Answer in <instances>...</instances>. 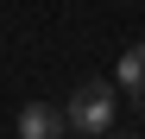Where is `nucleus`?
Wrapping results in <instances>:
<instances>
[{"instance_id":"1","label":"nucleus","mask_w":145,"mask_h":139,"mask_svg":"<svg viewBox=\"0 0 145 139\" xmlns=\"http://www.w3.org/2000/svg\"><path fill=\"white\" fill-rule=\"evenodd\" d=\"M63 120H69V133H82V139L114 133V120H120V89L114 82H76V95L63 101Z\"/></svg>"},{"instance_id":"2","label":"nucleus","mask_w":145,"mask_h":139,"mask_svg":"<svg viewBox=\"0 0 145 139\" xmlns=\"http://www.w3.org/2000/svg\"><path fill=\"white\" fill-rule=\"evenodd\" d=\"M63 133H69L63 108H51V101H25L19 108V139H63Z\"/></svg>"},{"instance_id":"3","label":"nucleus","mask_w":145,"mask_h":139,"mask_svg":"<svg viewBox=\"0 0 145 139\" xmlns=\"http://www.w3.org/2000/svg\"><path fill=\"white\" fill-rule=\"evenodd\" d=\"M114 89H126V101H145V44H126V57L114 70Z\"/></svg>"},{"instance_id":"4","label":"nucleus","mask_w":145,"mask_h":139,"mask_svg":"<svg viewBox=\"0 0 145 139\" xmlns=\"http://www.w3.org/2000/svg\"><path fill=\"white\" fill-rule=\"evenodd\" d=\"M120 139H139V133H120Z\"/></svg>"},{"instance_id":"5","label":"nucleus","mask_w":145,"mask_h":139,"mask_svg":"<svg viewBox=\"0 0 145 139\" xmlns=\"http://www.w3.org/2000/svg\"><path fill=\"white\" fill-rule=\"evenodd\" d=\"M76 139H82V133H76Z\"/></svg>"}]
</instances>
